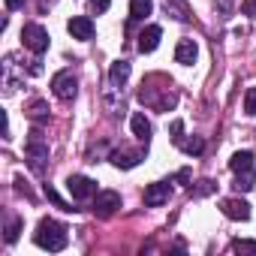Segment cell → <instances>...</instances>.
I'll use <instances>...</instances> for the list:
<instances>
[{
  "instance_id": "obj_1",
  "label": "cell",
  "mask_w": 256,
  "mask_h": 256,
  "mask_svg": "<svg viewBox=\"0 0 256 256\" xmlns=\"http://www.w3.org/2000/svg\"><path fill=\"white\" fill-rule=\"evenodd\" d=\"M34 241H36V247H42L48 253H60L66 247L70 235H66V226L64 223H58L52 217H42L40 226H36V232H34Z\"/></svg>"
},
{
  "instance_id": "obj_2",
  "label": "cell",
  "mask_w": 256,
  "mask_h": 256,
  "mask_svg": "<svg viewBox=\"0 0 256 256\" xmlns=\"http://www.w3.org/2000/svg\"><path fill=\"white\" fill-rule=\"evenodd\" d=\"M24 160H28V166H30L36 175L46 172V166H48V145L42 142V133H40V130L30 133V139H28V145H24Z\"/></svg>"
},
{
  "instance_id": "obj_3",
  "label": "cell",
  "mask_w": 256,
  "mask_h": 256,
  "mask_svg": "<svg viewBox=\"0 0 256 256\" xmlns=\"http://www.w3.org/2000/svg\"><path fill=\"white\" fill-rule=\"evenodd\" d=\"M22 42L24 48H30L34 54H42L48 48V30L42 24H24L22 28Z\"/></svg>"
},
{
  "instance_id": "obj_4",
  "label": "cell",
  "mask_w": 256,
  "mask_h": 256,
  "mask_svg": "<svg viewBox=\"0 0 256 256\" xmlns=\"http://www.w3.org/2000/svg\"><path fill=\"white\" fill-rule=\"evenodd\" d=\"M52 94L58 100H72L78 94V78L72 76V70H60L54 78H52Z\"/></svg>"
},
{
  "instance_id": "obj_5",
  "label": "cell",
  "mask_w": 256,
  "mask_h": 256,
  "mask_svg": "<svg viewBox=\"0 0 256 256\" xmlns=\"http://www.w3.org/2000/svg\"><path fill=\"white\" fill-rule=\"evenodd\" d=\"M66 190H70V196L72 199H94L100 190H96V184L88 178V175H70V181H66Z\"/></svg>"
},
{
  "instance_id": "obj_6",
  "label": "cell",
  "mask_w": 256,
  "mask_h": 256,
  "mask_svg": "<svg viewBox=\"0 0 256 256\" xmlns=\"http://www.w3.org/2000/svg\"><path fill=\"white\" fill-rule=\"evenodd\" d=\"M118 208H120V193H114V190H100V193L94 196V214H96V217H112Z\"/></svg>"
},
{
  "instance_id": "obj_7",
  "label": "cell",
  "mask_w": 256,
  "mask_h": 256,
  "mask_svg": "<svg viewBox=\"0 0 256 256\" xmlns=\"http://www.w3.org/2000/svg\"><path fill=\"white\" fill-rule=\"evenodd\" d=\"M169 196H172V181H157V184H148V187H145V205H148V208L166 205Z\"/></svg>"
},
{
  "instance_id": "obj_8",
  "label": "cell",
  "mask_w": 256,
  "mask_h": 256,
  "mask_svg": "<svg viewBox=\"0 0 256 256\" xmlns=\"http://www.w3.org/2000/svg\"><path fill=\"white\" fill-rule=\"evenodd\" d=\"M220 211H223V217H229V220H250V214H253L244 199H223V202H220Z\"/></svg>"
},
{
  "instance_id": "obj_9",
  "label": "cell",
  "mask_w": 256,
  "mask_h": 256,
  "mask_svg": "<svg viewBox=\"0 0 256 256\" xmlns=\"http://www.w3.org/2000/svg\"><path fill=\"white\" fill-rule=\"evenodd\" d=\"M66 30L72 34V40H82V42L94 40V22H90L88 16H76V18H70Z\"/></svg>"
},
{
  "instance_id": "obj_10",
  "label": "cell",
  "mask_w": 256,
  "mask_h": 256,
  "mask_svg": "<svg viewBox=\"0 0 256 256\" xmlns=\"http://www.w3.org/2000/svg\"><path fill=\"white\" fill-rule=\"evenodd\" d=\"M108 160H112L118 169H133V166H139V163L145 160V148H136V151H114Z\"/></svg>"
},
{
  "instance_id": "obj_11",
  "label": "cell",
  "mask_w": 256,
  "mask_h": 256,
  "mask_svg": "<svg viewBox=\"0 0 256 256\" xmlns=\"http://www.w3.org/2000/svg\"><path fill=\"white\" fill-rule=\"evenodd\" d=\"M196 58H199V46H196L193 40H181V42L175 46V64L190 66V64H196Z\"/></svg>"
},
{
  "instance_id": "obj_12",
  "label": "cell",
  "mask_w": 256,
  "mask_h": 256,
  "mask_svg": "<svg viewBox=\"0 0 256 256\" xmlns=\"http://www.w3.org/2000/svg\"><path fill=\"white\" fill-rule=\"evenodd\" d=\"M160 36H163V30H160L157 24H148V28L139 34V52H142V54H151V52L160 46Z\"/></svg>"
},
{
  "instance_id": "obj_13",
  "label": "cell",
  "mask_w": 256,
  "mask_h": 256,
  "mask_svg": "<svg viewBox=\"0 0 256 256\" xmlns=\"http://www.w3.org/2000/svg\"><path fill=\"white\" fill-rule=\"evenodd\" d=\"M229 169L235 175H253V151H235L229 160Z\"/></svg>"
},
{
  "instance_id": "obj_14",
  "label": "cell",
  "mask_w": 256,
  "mask_h": 256,
  "mask_svg": "<svg viewBox=\"0 0 256 256\" xmlns=\"http://www.w3.org/2000/svg\"><path fill=\"white\" fill-rule=\"evenodd\" d=\"M130 126H133V136L142 139V142L148 145V139H151V120H148L142 112H136V114L130 118Z\"/></svg>"
},
{
  "instance_id": "obj_15",
  "label": "cell",
  "mask_w": 256,
  "mask_h": 256,
  "mask_svg": "<svg viewBox=\"0 0 256 256\" xmlns=\"http://www.w3.org/2000/svg\"><path fill=\"white\" fill-rule=\"evenodd\" d=\"M126 78H130V64H126V60H114L112 70H108V82H112V88H124Z\"/></svg>"
},
{
  "instance_id": "obj_16",
  "label": "cell",
  "mask_w": 256,
  "mask_h": 256,
  "mask_svg": "<svg viewBox=\"0 0 256 256\" xmlns=\"http://www.w3.org/2000/svg\"><path fill=\"white\" fill-rule=\"evenodd\" d=\"M154 10V0H130V22H145Z\"/></svg>"
},
{
  "instance_id": "obj_17",
  "label": "cell",
  "mask_w": 256,
  "mask_h": 256,
  "mask_svg": "<svg viewBox=\"0 0 256 256\" xmlns=\"http://www.w3.org/2000/svg\"><path fill=\"white\" fill-rule=\"evenodd\" d=\"M28 114H30V120H34V124H46V120H48V108H46V102H42V100H34Z\"/></svg>"
},
{
  "instance_id": "obj_18",
  "label": "cell",
  "mask_w": 256,
  "mask_h": 256,
  "mask_svg": "<svg viewBox=\"0 0 256 256\" xmlns=\"http://www.w3.org/2000/svg\"><path fill=\"white\" fill-rule=\"evenodd\" d=\"M181 148H184V154H193V157H199V154L205 151V142H202L199 136H193V139H181Z\"/></svg>"
},
{
  "instance_id": "obj_19",
  "label": "cell",
  "mask_w": 256,
  "mask_h": 256,
  "mask_svg": "<svg viewBox=\"0 0 256 256\" xmlns=\"http://www.w3.org/2000/svg\"><path fill=\"white\" fill-rule=\"evenodd\" d=\"M238 193H247V190H253L256 187V175H235V184H232Z\"/></svg>"
},
{
  "instance_id": "obj_20",
  "label": "cell",
  "mask_w": 256,
  "mask_h": 256,
  "mask_svg": "<svg viewBox=\"0 0 256 256\" xmlns=\"http://www.w3.org/2000/svg\"><path fill=\"white\" fill-rule=\"evenodd\" d=\"M18 232H22V220H18V217H12V220L6 223V235H4V238H6V244H16V241H18Z\"/></svg>"
},
{
  "instance_id": "obj_21",
  "label": "cell",
  "mask_w": 256,
  "mask_h": 256,
  "mask_svg": "<svg viewBox=\"0 0 256 256\" xmlns=\"http://www.w3.org/2000/svg\"><path fill=\"white\" fill-rule=\"evenodd\" d=\"M214 190H217V184H214V181H199L196 187H190V193H193V196H208V193H214Z\"/></svg>"
},
{
  "instance_id": "obj_22",
  "label": "cell",
  "mask_w": 256,
  "mask_h": 256,
  "mask_svg": "<svg viewBox=\"0 0 256 256\" xmlns=\"http://www.w3.org/2000/svg\"><path fill=\"white\" fill-rule=\"evenodd\" d=\"M244 112L250 118L256 114V88H247V94H244Z\"/></svg>"
},
{
  "instance_id": "obj_23",
  "label": "cell",
  "mask_w": 256,
  "mask_h": 256,
  "mask_svg": "<svg viewBox=\"0 0 256 256\" xmlns=\"http://www.w3.org/2000/svg\"><path fill=\"white\" fill-rule=\"evenodd\" d=\"M232 253H256V241H232Z\"/></svg>"
},
{
  "instance_id": "obj_24",
  "label": "cell",
  "mask_w": 256,
  "mask_h": 256,
  "mask_svg": "<svg viewBox=\"0 0 256 256\" xmlns=\"http://www.w3.org/2000/svg\"><path fill=\"white\" fill-rule=\"evenodd\" d=\"M108 6H112V0H90V4H88V10H90L94 16H102Z\"/></svg>"
},
{
  "instance_id": "obj_25",
  "label": "cell",
  "mask_w": 256,
  "mask_h": 256,
  "mask_svg": "<svg viewBox=\"0 0 256 256\" xmlns=\"http://www.w3.org/2000/svg\"><path fill=\"white\" fill-rule=\"evenodd\" d=\"M46 196H48V199H52V202H54L58 208H64V211H72V208H70V205H66V202H64V199H60V196H58V193H54V190L48 187V184H46Z\"/></svg>"
},
{
  "instance_id": "obj_26",
  "label": "cell",
  "mask_w": 256,
  "mask_h": 256,
  "mask_svg": "<svg viewBox=\"0 0 256 256\" xmlns=\"http://www.w3.org/2000/svg\"><path fill=\"white\" fill-rule=\"evenodd\" d=\"M181 133H184V124H181V120H175V124H172V142H175V145H181V139H184Z\"/></svg>"
},
{
  "instance_id": "obj_27",
  "label": "cell",
  "mask_w": 256,
  "mask_h": 256,
  "mask_svg": "<svg viewBox=\"0 0 256 256\" xmlns=\"http://www.w3.org/2000/svg\"><path fill=\"white\" fill-rule=\"evenodd\" d=\"M28 0H6V10H22Z\"/></svg>"
},
{
  "instance_id": "obj_28",
  "label": "cell",
  "mask_w": 256,
  "mask_h": 256,
  "mask_svg": "<svg viewBox=\"0 0 256 256\" xmlns=\"http://www.w3.org/2000/svg\"><path fill=\"white\" fill-rule=\"evenodd\" d=\"M247 16L256 18V0H247Z\"/></svg>"
}]
</instances>
